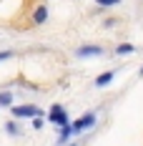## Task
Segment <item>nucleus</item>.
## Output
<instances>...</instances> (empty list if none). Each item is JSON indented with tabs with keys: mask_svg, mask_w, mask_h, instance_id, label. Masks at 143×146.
Segmentation results:
<instances>
[{
	"mask_svg": "<svg viewBox=\"0 0 143 146\" xmlns=\"http://www.w3.org/2000/svg\"><path fill=\"white\" fill-rule=\"evenodd\" d=\"M50 121H53V123H58V126H68V116H65V108L55 103V106L50 108Z\"/></svg>",
	"mask_w": 143,
	"mask_h": 146,
	"instance_id": "f257e3e1",
	"label": "nucleus"
},
{
	"mask_svg": "<svg viewBox=\"0 0 143 146\" xmlns=\"http://www.w3.org/2000/svg\"><path fill=\"white\" fill-rule=\"evenodd\" d=\"M13 113L20 116V118H30V116H38L40 108L38 106H13Z\"/></svg>",
	"mask_w": 143,
	"mask_h": 146,
	"instance_id": "f03ea898",
	"label": "nucleus"
},
{
	"mask_svg": "<svg viewBox=\"0 0 143 146\" xmlns=\"http://www.w3.org/2000/svg\"><path fill=\"white\" fill-rule=\"evenodd\" d=\"M96 123V116L93 113H88V116H83V118H78L75 123H73V133H78V131H83V129H88V126H93Z\"/></svg>",
	"mask_w": 143,
	"mask_h": 146,
	"instance_id": "7ed1b4c3",
	"label": "nucleus"
},
{
	"mask_svg": "<svg viewBox=\"0 0 143 146\" xmlns=\"http://www.w3.org/2000/svg\"><path fill=\"white\" fill-rule=\"evenodd\" d=\"M100 48L98 45H83V48H78V56H98Z\"/></svg>",
	"mask_w": 143,
	"mask_h": 146,
	"instance_id": "20e7f679",
	"label": "nucleus"
},
{
	"mask_svg": "<svg viewBox=\"0 0 143 146\" xmlns=\"http://www.w3.org/2000/svg\"><path fill=\"white\" fill-rule=\"evenodd\" d=\"M113 81V73H103V76H98V81H96V86H108Z\"/></svg>",
	"mask_w": 143,
	"mask_h": 146,
	"instance_id": "39448f33",
	"label": "nucleus"
},
{
	"mask_svg": "<svg viewBox=\"0 0 143 146\" xmlns=\"http://www.w3.org/2000/svg\"><path fill=\"white\" fill-rule=\"evenodd\" d=\"M45 18H48V10H45L43 5H40V8H35V23H43Z\"/></svg>",
	"mask_w": 143,
	"mask_h": 146,
	"instance_id": "423d86ee",
	"label": "nucleus"
},
{
	"mask_svg": "<svg viewBox=\"0 0 143 146\" xmlns=\"http://www.w3.org/2000/svg\"><path fill=\"white\" fill-rule=\"evenodd\" d=\"M130 50H133V45H130V43L118 45V48H115V53H118V56H126V53H130Z\"/></svg>",
	"mask_w": 143,
	"mask_h": 146,
	"instance_id": "0eeeda50",
	"label": "nucleus"
},
{
	"mask_svg": "<svg viewBox=\"0 0 143 146\" xmlns=\"http://www.w3.org/2000/svg\"><path fill=\"white\" fill-rule=\"evenodd\" d=\"M10 101H13L10 93H0V106H10Z\"/></svg>",
	"mask_w": 143,
	"mask_h": 146,
	"instance_id": "6e6552de",
	"label": "nucleus"
},
{
	"mask_svg": "<svg viewBox=\"0 0 143 146\" xmlns=\"http://www.w3.org/2000/svg\"><path fill=\"white\" fill-rule=\"evenodd\" d=\"M98 5H103V8H108V5H118L121 0H96Z\"/></svg>",
	"mask_w": 143,
	"mask_h": 146,
	"instance_id": "1a4fd4ad",
	"label": "nucleus"
},
{
	"mask_svg": "<svg viewBox=\"0 0 143 146\" xmlns=\"http://www.w3.org/2000/svg\"><path fill=\"white\" fill-rule=\"evenodd\" d=\"M5 129H8V133H18V126H15L13 121H8V123H5Z\"/></svg>",
	"mask_w": 143,
	"mask_h": 146,
	"instance_id": "9d476101",
	"label": "nucleus"
},
{
	"mask_svg": "<svg viewBox=\"0 0 143 146\" xmlns=\"http://www.w3.org/2000/svg\"><path fill=\"white\" fill-rule=\"evenodd\" d=\"M10 56H13V53H10V50H5V53H0V60H5V58H10Z\"/></svg>",
	"mask_w": 143,
	"mask_h": 146,
	"instance_id": "9b49d317",
	"label": "nucleus"
},
{
	"mask_svg": "<svg viewBox=\"0 0 143 146\" xmlns=\"http://www.w3.org/2000/svg\"><path fill=\"white\" fill-rule=\"evenodd\" d=\"M141 73H143V68H141Z\"/></svg>",
	"mask_w": 143,
	"mask_h": 146,
	"instance_id": "f8f14e48",
	"label": "nucleus"
}]
</instances>
